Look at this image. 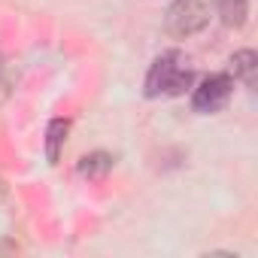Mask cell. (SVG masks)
Returning a JSON list of instances; mask_svg holds the SVG:
<instances>
[{
	"label": "cell",
	"instance_id": "1",
	"mask_svg": "<svg viewBox=\"0 0 258 258\" xmlns=\"http://www.w3.org/2000/svg\"><path fill=\"white\" fill-rule=\"evenodd\" d=\"M188 61H185V55L182 52H161L155 61H152V67H149V73H146V97H161V94H167V97H176V94H182L185 88H191V82H195V73L185 67Z\"/></svg>",
	"mask_w": 258,
	"mask_h": 258
},
{
	"label": "cell",
	"instance_id": "2",
	"mask_svg": "<svg viewBox=\"0 0 258 258\" xmlns=\"http://www.w3.org/2000/svg\"><path fill=\"white\" fill-rule=\"evenodd\" d=\"M207 22H210V7L204 0H173L164 13V31L176 40H185L204 31Z\"/></svg>",
	"mask_w": 258,
	"mask_h": 258
},
{
	"label": "cell",
	"instance_id": "3",
	"mask_svg": "<svg viewBox=\"0 0 258 258\" xmlns=\"http://www.w3.org/2000/svg\"><path fill=\"white\" fill-rule=\"evenodd\" d=\"M231 91H234V79L228 73H213L195 88L191 106H195V112H219L228 103Z\"/></svg>",
	"mask_w": 258,
	"mask_h": 258
},
{
	"label": "cell",
	"instance_id": "4",
	"mask_svg": "<svg viewBox=\"0 0 258 258\" xmlns=\"http://www.w3.org/2000/svg\"><path fill=\"white\" fill-rule=\"evenodd\" d=\"M228 64H231V67H228V76H231V79H240V82H246L249 88L255 85V79H258V55H255L252 49L234 52Z\"/></svg>",
	"mask_w": 258,
	"mask_h": 258
},
{
	"label": "cell",
	"instance_id": "5",
	"mask_svg": "<svg viewBox=\"0 0 258 258\" xmlns=\"http://www.w3.org/2000/svg\"><path fill=\"white\" fill-rule=\"evenodd\" d=\"M67 131H70L67 118H52L49 121V127H46V158H49V164H58L64 140H67Z\"/></svg>",
	"mask_w": 258,
	"mask_h": 258
},
{
	"label": "cell",
	"instance_id": "6",
	"mask_svg": "<svg viewBox=\"0 0 258 258\" xmlns=\"http://www.w3.org/2000/svg\"><path fill=\"white\" fill-rule=\"evenodd\" d=\"M109 170H112V155L109 152H91L79 161V176H85L91 182H100Z\"/></svg>",
	"mask_w": 258,
	"mask_h": 258
},
{
	"label": "cell",
	"instance_id": "7",
	"mask_svg": "<svg viewBox=\"0 0 258 258\" xmlns=\"http://www.w3.org/2000/svg\"><path fill=\"white\" fill-rule=\"evenodd\" d=\"M213 7H216L219 19L228 28H243L246 25V16H249V4H246V0H213Z\"/></svg>",
	"mask_w": 258,
	"mask_h": 258
},
{
	"label": "cell",
	"instance_id": "8",
	"mask_svg": "<svg viewBox=\"0 0 258 258\" xmlns=\"http://www.w3.org/2000/svg\"><path fill=\"white\" fill-rule=\"evenodd\" d=\"M4 195H7V185H4V179H0V201H4Z\"/></svg>",
	"mask_w": 258,
	"mask_h": 258
}]
</instances>
